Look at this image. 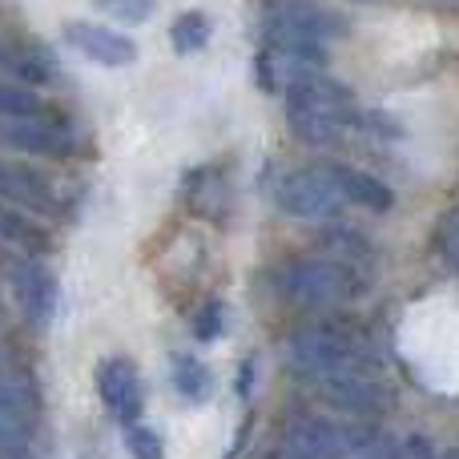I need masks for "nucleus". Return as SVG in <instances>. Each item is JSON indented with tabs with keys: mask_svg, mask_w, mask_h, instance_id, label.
<instances>
[{
	"mask_svg": "<svg viewBox=\"0 0 459 459\" xmlns=\"http://www.w3.org/2000/svg\"><path fill=\"white\" fill-rule=\"evenodd\" d=\"M359 105L347 85H339L326 73H302L286 89V126L307 145H331L339 137L355 134Z\"/></svg>",
	"mask_w": 459,
	"mask_h": 459,
	"instance_id": "obj_1",
	"label": "nucleus"
},
{
	"mask_svg": "<svg viewBox=\"0 0 459 459\" xmlns=\"http://www.w3.org/2000/svg\"><path fill=\"white\" fill-rule=\"evenodd\" d=\"M274 286L290 307L299 310H326V307H347L359 294L371 290V278L355 274L351 266L318 254H294L274 270Z\"/></svg>",
	"mask_w": 459,
	"mask_h": 459,
	"instance_id": "obj_2",
	"label": "nucleus"
},
{
	"mask_svg": "<svg viewBox=\"0 0 459 459\" xmlns=\"http://www.w3.org/2000/svg\"><path fill=\"white\" fill-rule=\"evenodd\" d=\"M286 359H290V371L307 383L326 379V375H379L371 342L339 323H318L299 331L286 347Z\"/></svg>",
	"mask_w": 459,
	"mask_h": 459,
	"instance_id": "obj_3",
	"label": "nucleus"
},
{
	"mask_svg": "<svg viewBox=\"0 0 459 459\" xmlns=\"http://www.w3.org/2000/svg\"><path fill=\"white\" fill-rule=\"evenodd\" d=\"M371 420H326V415H290L270 459H351Z\"/></svg>",
	"mask_w": 459,
	"mask_h": 459,
	"instance_id": "obj_4",
	"label": "nucleus"
},
{
	"mask_svg": "<svg viewBox=\"0 0 459 459\" xmlns=\"http://www.w3.org/2000/svg\"><path fill=\"white\" fill-rule=\"evenodd\" d=\"M274 202L282 214L302 218V222H331L342 214V194L331 186V178L323 174V166L310 169H290L286 178H278L274 186Z\"/></svg>",
	"mask_w": 459,
	"mask_h": 459,
	"instance_id": "obj_5",
	"label": "nucleus"
},
{
	"mask_svg": "<svg viewBox=\"0 0 459 459\" xmlns=\"http://www.w3.org/2000/svg\"><path fill=\"white\" fill-rule=\"evenodd\" d=\"M0 150L29 153V158L65 161L81 153V137L65 126L61 117H21V121H0Z\"/></svg>",
	"mask_w": 459,
	"mask_h": 459,
	"instance_id": "obj_6",
	"label": "nucleus"
},
{
	"mask_svg": "<svg viewBox=\"0 0 459 459\" xmlns=\"http://www.w3.org/2000/svg\"><path fill=\"white\" fill-rule=\"evenodd\" d=\"M310 387L342 420H379L391 411V391L387 383H379V375H326Z\"/></svg>",
	"mask_w": 459,
	"mask_h": 459,
	"instance_id": "obj_7",
	"label": "nucleus"
},
{
	"mask_svg": "<svg viewBox=\"0 0 459 459\" xmlns=\"http://www.w3.org/2000/svg\"><path fill=\"white\" fill-rule=\"evenodd\" d=\"M0 202L24 210L32 218H56L65 210L53 178H45L40 169L24 166V161H8V158H0Z\"/></svg>",
	"mask_w": 459,
	"mask_h": 459,
	"instance_id": "obj_8",
	"label": "nucleus"
},
{
	"mask_svg": "<svg viewBox=\"0 0 459 459\" xmlns=\"http://www.w3.org/2000/svg\"><path fill=\"white\" fill-rule=\"evenodd\" d=\"M97 395H101L105 411L113 415L117 423H137L145 411V387L142 375H137L134 359L126 355H109L97 363Z\"/></svg>",
	"mask_w": 459,
	"mask_h": 459,
	"instance_id": "obj_9",
	"label": "nucleus"
},
{
	"mask_svg": "<svg viewBox=\"0 0 459 459\" xmlns=\"http://www.w3.org/2000/svg\"><path fill=\"white\" fill-rule=\"evenodd\" d=\"M61 40L69 48H77L85 61L101 65V69H126L137 61V45L134 37L109 29V24H93V21H69L61 29Z\"/></svg>",
	"mask_w": 459,
	"mask_h": 459,
	"instance_id": "obj_10",
	"label": "nucleus"
},
{
	"mask_svg": "<svg viewBox=\"0 0 459 459\" xmlns=\"http://www.w3.org/2000/svg\"><path fill=\"white\" fill-rule=\"evenodd\" d=\"M266 32H290V37H307V40H334L339 32H347V24L334 13L310 4V0H278L266 16Z\"/></svg>",
	"mask_w": 459,
	"mask_h": 459,
	"instance_id": "obj_11",
	"label": "nucleus"
},
{
	"mask_svg": "<svg viewBox=\"0 0 459 459\" xmlns=\"http://www.w3.org/2000/svg\"><path fill=\"white\" fill-rule=\"evenodd\" d=\"M13 299H16V310L24 315V323L32 326H45L56 310V278L45 262L29 258L13 270Z\"/></svg>",
	"mask_w": 459,
	"mask_h": 459,
	"instance_id": "obj_12",
	"label": "nucleus"
},
{
	"mask_svg": "<svg viewBox=\"0 0 459 459\" xmlns=\"http://www.w3.org/2000/svg\"><path fill=\"white\" fill-rule=\"evenodd\" d=\"M323 174L331 178V186L342 194L347 206H363V210H371V214H387V210L395 206V194L375 174L351 166V161H323Z\"/></svg>",
	"mask_w": 459,
	"mask_h": 459,
	"instance_id": "obj_13",
	"label": "nucleus"
},
{
	"mask_svg": "<svg viewBox=\"0 0 459 459\" xmlns=\"http://www.w3.org/2000/svg\"><path fill=\"white\" fill-rule=\"evenodd\" d=\"M0 69L8 73L13 81L21 85L37 89V85H53L61 77V61L48 53L45 45H16V48H4L0 53Z\"/></svg>",
	"mask_w": 459,
	"mask_h": 459,
	"instance_id": "obj_14",
	"label": "nucleus"
},
{
	"mask_svg": "<svg viewBox=\"0 0 459 459\" xmlns=\"http://www.w3.org/2000/svg\"><path fill=\"white\" fill-rule=\"evenodd\" d=\"M318 250H323L326 258L351 266L355 274H363V278H375V266H379V254H375V246L367 242L359 230H351V226H331L323 238H318Z\"/></svg>",
	"mask_w": 459,
	"mask_h": 459,
	"instance_id": "obj_15",
	"label": "nucleus"
},
{
	"mask_svg": "<svg viewBox=\"0 0 459 459\" xmlns=\"http://www.w3.org/2000/svg\"><path fill=\"white\" fill-rule=\"evenodd\" d=\"M182 198L198 218H222L230 206V186H226L222 169L218 166L190 169V178H186V186H182Z\"/></svg>",
	"mask_w": 459,
	"mask_h": 459,
	"instance_id": "obj_16",
	"label": "nucleus"
},
{
	"mask_svg": "<svg viewBox=\"0 0 459 459\" xmlns=\"http://www.w3.org/2000/svg\"><path fill=\"white\" fill-rule=\"evenodd\" d=\"M0 246H8L16 254H29V258H40L48 250V230L40 226V218L0 202Z\"/></svg>",
	"mask_w": 459,
	"mask_h": 459,
	"instance_id": "obj_17",
	"label": "nucleus"
},
{
	"mask_svg": "<svg viewBox=\"0 0 459 459\" xmlns=\"http://www.w3.org/2000/svg\"><path fill=\"white\" fill-rule=\"evenodd\" d=\"M169 383L186 403H206L214 395V371L198 355H174L169 359Z\"/></svg>",
	"mask_w": 459,
	"mask_h": 459,
	"instance_id": "obj_18",
	"label": "nucleus"
},
{
	"mask_svg": "<svg viewBox=\"0 0 459 459\" xmlns=\"http://www.w3.org/2000/svg\"><path fill=\"white\" fill-rule=\"evenodd\" d=\"M210 32H214L210 16L194 8V13H182L174 24H169V45H174V53L194 56V53H202V48L210 45Z\"/></svg>",
	"mask_w": 459,
	"mask_h": 459,
	"instance_id": "obj_19",
	"label": "nucleus"
},
{
	"mask_svg": "<svg viewBox=\"0 0 459 459\" xmlns=\"http://www.w3.org/2000/svg\"><path fill=\"white\" fill-rule=\"evenodd\" d=\"M21 117H48V105L29 85L0 81V121H21Z\"/></svg>",
	"mask_w": 459,
	"mask_h": 459,
	"instance_id": "obj_20",
	"label": "nucleus"
},
{
	"mask_svg": "<svg viewBox=\"0 0 459 459\" xmlns=\"http://www.w3.org/2000/svg\"><path fill=\"white\" fill-rule=\"evenodd\" d=\"M0 420L32 431L37 428V399H32L24 387H16V383L0 379Z\"/></svg>",
	"mask_w": 459,
	"mask_h": 459,
	"instance_id": "obj_21",
	"label": "nucleus"
},
{
	"mask_svg": "<svg viewBox=\"0 0 459 459\" xmlns=\"http://www.w3.org/2000/svg\"><path fill=\"white\" fill-rule=\"evenodd\" d=\"M97 13L113 16V21L121 24H145L153 16V8H158V0H93Z\"/></svg>",
	"mask_w": 459,
	"mask_h": 459,
	"instance_id": "obj_22",
	"label": "nucleus"
},
{
	"mask_svg": "<svg viewBox=\"0 0 459 459\" xmlns=\"http://www.w3.org/2000/svg\"><path fill=\"white\" fill-rule=\"evenodd\" d=\"M126 447L134 459H166V444H161V436L153 428H145V423H129L126 428Z\"/></svg>",
	"mask_w": 459,
	"mask_h": 459,
	"instance_id": "obj_23",
	"label": "nucleus"
},
{
	"mask_svg": "<svg viewBox=\"0 0 459 459\" xmlns=\"http://www.w3.org/2000/svg\"><path fill=\"white\" fill-rule=\"evenodd\" d=\"M0 459H37V447H32V431L0 420Z\"/></svg>",
	"mask_w": 459,
	"mask_h": 459,
	"instance_id": "obj_24",
	"label": "nucleus"
},
{
	"mask_svg": "<svg viewBox=\"0 0 459 459\" xmlns=\"http://www.w3.org/2000/svg\"><path fill=\"white\" fill-rule=\"evenodd\" d=\"M395 452H399V439L387 436V431H379V428H371L363 439H359V447L351 452V459H395Z\"/></svg>",
	"mask_w": 459,
	"mask_h": 459,
	"instance_id": "obj_25",
	"label": "nucleus"
},
{
	"mask_svg": "<svg viewBox=\"0 0 459 459\" xmlns=\"http://www.w3.org/2000/svg\"><path fill=\"white\" fill-rule=\"evenodd\" d=\"M226 331V310L222 302H206V307L198 310V318H194V339L198 342H218Z\"/></svg>",
	"mask_w": 459,
	"mask_h": 459,
	"instance_id": "obj_26",
	"label": "nucleus"
},
{
	"mask_svg": "<svg viewBox=\"0 0 459 459\" xmlns=\"http://www.w3.org/2000/svg\"><path fill=\"white\" fill-rule=\"evenodd\" d=\"M395 459H436V447H431L428 436H403Z\"/></svg>",
	"mask_w": 459,
	"mask_h": 459,
	"instance_id": "obj_27",
	"label": "nucleus"
},
{
	"mask_svg": "<svg viewBox=\"0 0 459 459\" xmlns=\"http://www.w3.org/2000/svg\"><path fill=\"white\" fill-rule=\"evenodd\" d=\"M439 242H444V258L459 270V210L444 222V238H439Z\"/></svg>",
	"mask_w": 459,
	"mask_h": 459,
	"instance_id": "obj_28",
	"label": "nucleus"
},
{
	"mask_svg": "<svg viewBox=\"0 0 459 459\" xmlns=\"http://www.w3.org/2000/svg\"><path fill=\"white\" fill-rule=\"evenodd\" d=\"M254 367H258L254 359H246V363L238 367V383H234V387H238V399H250V391H254Z\"/></svg>",
	"mask_w": 459,
	"mask_h": 459,
	"instance_id": "obj_29",
	"label": "nucleus"
},
{
	"mask_svg": "<svg viewBox=\"0 0 459 459\" xmlns=\"http://www.w3.org/2000/svg\"><path fill=\"white\" fill-rule=\"evenodd\" d=\"M444 459H459V447H452V452H447Z\"/></svg>",
	"mask_w": 459,
	"mask_h": 459,
	"instance_id": "obj_30",
	"label": "nucleus"
},
{
	"mask_svg": "<svg viewBox=\"0 0 459 459\" xmlns=\"http://www.w3.org/2000/svg\"><path fill=\"white\" fill-rule=\"evenodd\" d=\"M355 4H383V0H355Z\"/></svg>",
	"mask_w": 459,
	"mask_h": 459,
	"instance_id": "obj_31",
	"label": "nucleus"
},
{
	"mask_svg": "<svg viewBox=\"0 0 459 459\" xmlns=\"http://www.w3.org/2000/svg\"><path fill=\"white\" fill-rule=\"evenodd\" d=\"M0 53H4V48H0Z\"/></svg>",
	"mask_w": 459,
	"mask_h": 459,
	"instance_id": "obj_32",
	"label": "nucleus"
}]
</instances>
